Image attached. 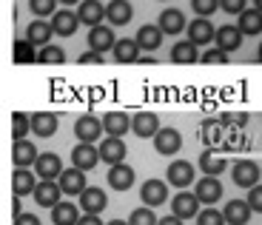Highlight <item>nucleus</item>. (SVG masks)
<instances>
[{
    "label": "nucleus",
    "instance_id": "27",
    "mask_svg": "<svg viewBox=\"0 0 262 225\" xmlns=\"http://www.w3.org/2000/svg\"><path fill=\"white\" fill-rule=\"evenodd\" d=\"M12 188H14V197H26V194H34L37 183H34L32 168H14V174H12Z\"/></svg>",
    "mask_w": 262,
    "mask_h": 225
},
{
    "label": "nucleus",
    "instance_id": "45",
    "mask_svg": "<svg viewBox=\"0 0 262 225\" xmlns=\"http://www.w3.org/2000/svg\"><path fill=\"white\" fill-rule=\"evenodd\" d=\"M80 63H97V66H100V63H103V54L94 52V49H89L85 54H80Z\"/></svg>",
    "mask_w": 262,
    "mask_h": 225
},
{
    "label": "nucleus",
    "instance_id": "35",
    "mask_svg": "<svg viewBox=\"0 0 262 225\" xmlns=\"http://www.w3.org/2000/svg\"><path fill=\"white\" fill-rule=\"evenodd\" d=\"M29 131H32V117H26L23 111L12 114V137L14 140H23Z\"/></svg>",
    "mask_w": 262,
    "mask_h": 225
},
{
    "label": "nucleus",
    "instance_id": "29",
    "mask_svg": "<svg viewBox=\"0 0 262 225\" xmlns=\"http://www.w3.org/2000/svg\"><path fill=\"white\" fill-rule=\"evenodd\" d=\"M32 131L37 137H54V131H57V114H49V111L32 114Z\"/></svg>",
    "mask_w": 262,
    "mask_h": 225
},
{
    "label": "nucleus",
    "instance_id": "43",
    "mask_svg": "<svg viewBox=\"0 0 262 225\" xmlns=\"http://www.w3.org/2000/svg\"><path fill=\"white\" fill-rule=\"evenodd\" d=\"M220 9H225L228 14H243L245 12V0H220Z\"/></svg>",
    "mask_w": 262,
    "mask_h": 225
},
{
    "label": "nucleus",
    "instance_id": "23",
    "mask_svg": "<svg viewBox=\"0 0 262 225\" xmlns=\"http://www.w3.org/2000/svg\"><path fill=\"white\" fill-rule=\"evenodd\" d=\"M160 29L165 34H180L188 29V20H185V14L180 9H163V14H160Z\"/></svg>",
    "mask_w": 262,
    "mask_h": 225
},
{
    "label": "nucleus",
    "instance_id": "30",
    "mask_svg": "<svg viewBox=\"0 0 262 225\" xmlns=\"http://www.w3.org/2000/svg\"><path fill=\"white\" fill-rule=\"evenodd\" d=\"M171 60L180 63V66H191V63L200 60V54H196V46L191 43V40H180V43L171 46Z\"/></svg>",
    "mask_w": 262,
    "mask_h": 225
},
{
    "label": "nucleus",
    "instance_id": "17",
    "mask_svg": "<svg viewBox=\"0 0 262 225\" xmlns=\"http://www.w3.org/2000/svg\"><path fill=\"white\" fill-rule=\"evenodd\" d=\"M131 128H134V134H137L140 140H145V137L154 140V137H157V131H160V120H157V114H148V111L134 114Z\"/></svg>",
    "mask_w": 262,
    "mask_h": 225
},
{
    "label": "nucleus",
    "instance_id": "34",
    "mask_svg": "<svg viewBox=\"0 0 262 225\" xmlns=\"http://www.w3.org/2000/svg\"><path fill=\"white\" fill-rule=\"evenodd\" d=\"M200 160H203V171L208 174V177H216V174H223L225 168H228V163H225L223 157H216V154H211V151H205Z\"/></svg>",
    "mask_w": 262,
    "mask_h": 225
},
{
    "label": "nucleus",
    "instance_id": "19",
    "mask_svg": "<svg viewBox=\"0 0 262 225\" xmlns=\"http://www.w3.org/2000/svg\"><path fill=\"white\" fill-rule=\"evenodd\" d=\"M131 17H134V9H131L128 0H112L105 6V20L112 26H125V23H131Z\"/></svg>",
    "mask_w": 262,
    "mask_h": 225
},
{
    "label": "nucleus",
    "instance_id": "41",
    "mask_svg": "<svg viewBox=\"0 0 262 225\" xmlns=\"http://www.w3.org/2000/svg\"><path fill=\"white\" fill-rule=\"evenodd\" d=\"M191 9H194L200 17H208L220 9V0H191Z\"/></svg>",
    "mask_w": 262,
    "mask_h": 225
},
{
    "label": "nucleus",
    "instance_id": "8",
    "mask_svg": "<svg viewBox=\"0 0 262 225\" xmlns=\"http://www.w3.org/2000/svg\"><path fill=\"white\" fill-rule=\"evenodd\" d=\"M243 37L245 34L239 32V26H220L216 29V49H223V52H239V46H243Z\"/></svg>",
    "mask_w": 262,
    "mask_h": 225
},
{
    "label": "nucleus",
    "instance_id": "4",
    "mask_svg": "<svg viewBox=\"0 0 262 225\" xmlns=\"http://www.w3.org/2000/svg\"><path fill=\"white\" fill-rule=\"evenodd\" d=\"M40 151L34 148V143H29V140H14L12 146V163L17 168H32L34 163H37Z\"/></svg>",
    "mask_w": 262,
    "mask_h": 225
},
{
    "label": "nucleus",
    "instance_id": "11",
    "mask_svg": "<svg viewBox=\"0 0 262 225\" xmlns=\"http://www.w3.org/2000/svg\"><path fill=\"white\" fill-rule=\"evenodd\" d=\"M117 46V37H114L112 26H94L89 29V49H94V52H108V49Z\"/></svg>",
    "mask_w": 262,
    "mask_h": 225
},
{
    "label": "nucleus",
    "instance_id": "21",
    "mask_svg": "<svg viewBox=\"0 0 262 225\" xmlns=\"http://www.w3.org/2000/svg\"><path fill=\"white\" fill-rule=\"evenodd\" d=\"M108 186H112L114 191H128V188L134 186V168L125 166V163L112 166L108 168Z\"/></svg>",
    "mask_w": 262,
    "mask_h": 225
},
{
    "label": "nucleus",
    "instance_id": "38",
    "mask_svg": "<svg viewBox=\"0 0 262 225\" xmlns=\"http://www.w3.org/2000/svg\"><path fill=\"white\" fill-rule=\"evenodd\" d=\"M196 225H225V214L216 211L214 206L203 208V211H200V217H196Z\"/></svg>",
    "mask_w": 262,
    "mask_h": 225
},
{
    "label": "nucleus",
    "instance_id": "53",
    "mask_svg": "<svg viewBox=\"0 0 262 225\" xmlns=\"http://www.w3.org/2000/svg\"><path fill=\"white\" fill-rule=\"evenodd\" d=\"M256 60L262 63V43H259V52H256Z\"/></svg>",
    "mask_w": 262,
    "mask_h": 225
},
{
    "label": "nucleus",
    "instance_id": "37",
    "mask_svg": "<svg viewBox=\"0 0 262 225\" xmlns=\"http://www.w3.org/2000/svg\"><path fill=\"white\" fill-rule=\"evenodd\" d=\"M128 222H131V225H160V219L154 217V211H151L148 206H145V208H137V211H131Z\"/></svg>",
    "mask_w": 262,
    "mask_h": 225
},
{
    "label": "nucleus",
    "instance_id": "6",
    "mask_svg": "<svg viewBox=\"0 0 262 225\" xmlns=\"http://www.w3.org/2000/svg\"><path fill=\"white\" fill-rule=\"evenodd\" d=\"M72 163L83 171H89L100 163V148H94V143H77L72 151Z\"/></svg>",
    "mask_w": 262,
    "mask_h": 225
},
{
    "label": "nucleus",
    "instance_id": "22",
    "mask_svg": "<svg viewBox=\"0 0 262 225\" xmlns=\"http://www.w3.org/2000/svg\"><path fill=\"white\" fill-rule=\"evenodd\" d=\"M105 206H108V197H105L103 188H85V191L80 194V208H83L85 214H100Z\"/></svg>",
    "mask_w": 262,
    "mask_h": 225
},
{
    "label": "nucleus",
    "instance_id": "40",
    "mask_svg": "<svg viewBox=\"0 0 262 225\" xmlns=\"http://www.w3.org/2000/svg\"><path fill=\"white\" fill-rule=\"evenodd\" d=\"M40 63H63L66 60V52L63 46H43V52L37 54Z\"/></svg>",
    "mask_w": 262,
    "mask_h": 225
},
{
    "label": "nucleus",
    "instance_id": "18",
    "mask_svg": "<svg viewBox=\"0 0 262 225\" xmlns=\"http://www.w3.org/2000/svg\"><path fill=\"white\" fill-rule=\"evenodd\" d=\"M77 17L80 23H85V26H103V17H105V9L100 6V0H83L77 6Z\"/></svg>",
    "mask_w": 262,
    "mask_h": 225
},
{
    "label": "nucleus",
    "instance_id": "32",
    "mask_svg": "<svg viewBox=\"0 0 262 225\" xmlns=\"http://www.w3.org/2000/svg\"><path fill=\"white\" fill-rule=\"evenodd\" d=\"M239 32L243 34H251V37H256V34L262 32V12L259 9H245L243 14H239Z\"/></svg>",
    "mask_w": 262,
    "mask_h": 225
},
{
    "label": "nucleus",
    "instance_id": "5",
    "mask_svg": "<svg viewBox=\"0 0 262 225\" xmlns=\"http://www.w3.org/2000/svg\"><path fill=\"white\" fill-rule=\"evenodd\" d=\"M154 146L163 157H171V154H177L183 148V137H180L177 128H160L157 137H154Z\"/></svg>",
    "mask_w": 262,
    "mask_h": 225
},
{
    "label": "nucleus",
    "instance_id": "13",
    "mask_svg": "<svg viewBox=\"0 0 262 225\" xmlns=\"http://www.w3.org/2000/svg\"><path fill=\"white\" fill-rule=\"evenodd\" d=\"M60 194H63V188H60V183H54V179H43V183H37V188H34V199H37V206H43V208L57 206Z\"/></svg>",
    "mask_w": 262,
    "mask_h": 225
},
{
    "label": "nucleus",
    "instance_id": "25",
    "mask_svg": "<svg viewBox=\"0 0 262 225\" xmlns=\"http://www.w3.org/2000/svg\"><path fill=\"white\" fill-rule=\"evenodd\" d=\"M163 29L160 26H151V23H145L143 29L137 32V43H140V49H145V52H157L160 46H163Z\"/></svg>",
    "mask_w": 262,
    "mask_h": 225
},
{
    "label": "nucleus",
    "instance_id": "42",
    "mask_svg": "<svg viewBox=\"0 0 262 225\" xmlns=\"http://www.w3.org/2000/svg\"><path fill=\"white\" fill-rule=\"evenodd\" d=\"M228 57L231 54L223 52V49H208V52L203 54V63H208V66L211 63H220V66H223V63H228Z\"/></svg>",
    "mask_w": 262,
    "mask_h": 225
},
{
    "label": "nucleus",
    "instance_id": "24",
    "mask_svg": "<svg viewBox=\"0 0 262 225\" xmlns=\"http://www.w3.org/2000/svg\"><path fill=\"white\" fill-rule=\"evenodd\" d=\"M52 34H54V26L46 23V20H34V23L26 26V40L32 43V46H49Z\"/></svg>",
    "mask_w": 262,
    "mask_h": 225
},
{
    "label": "nucleus",
    "instance_id": "12",
    "mask_svg": "<svg viewBox=\"0 0 262 225\" xmlns=\"http://www.w3.org/2000/svg\"><path fill=\"white\" fill-rule=\"evenodd\" d=\"M100 160L108 163V166H120L125 160V143L120 137H105L100 143Z\"/></svg>",
    "mask_w": 262,
    "mask_h": 225
},
{
    "label": "nucleus",
    "instance_id": "28",
    "mask_svg": "<svg viewBox=\"0 0 262 225\" xmlns=\"http://www.w3.org/2000/svg\"><path fill=\"white\" fill-rule=\"evenodd\" d=\"M103 128H105L108 137H123L131 128V120H128V114H123V111H108L103 117Z\"/></svg>",
    "mask_w": 262,
    "mask_h": 225
},
{
    "label": "nucleus",
    "instance_id": "50",
    "mask_svg": "<svg viewBox=\"0 0 262 225\" xmlns=\"http://www.w3.org/2000/svg\"><path fill=\"white\" fill-rule=\"evenodd\" d=\"M105 225H131V222H123V219H112V222H105Z\"/></svg>",
    "mask_w": 262,
    "mask_h": 225
},
{
    "label": "nucleus",
    "instance_id": "7",
    "mask_svg": "<svg viewBox=\"0 0 262 225\" xmlns=\"http://www.w3.org/2000/svg\"><path fill=\"white\" fill-rule=\"evenodd\" d=\"M60 188H63V194H83L85 188V171L83 168H77V166H72V168H66L63 174H60Z\"/></svg>",
    "mask_w": 262,
    "mask_h": 225
},
{
    "label": "nucleus",
    "instance_id": "9",
    "mask_svg": "<svg viewBox=\"0 0 262 225\" xmlns=\"http://www.w3.org/2000/svg\"><path fill=\"white\" fill-rule=\"evenodd\" d=\"M168 186H177V188H185L194 183V166L191 163H185V160H174L168 166Z\"/></svg>",
    "mask_w": 262,
    "mask_h": 225
},
{
    "label": "nucleus",
    "instance_id": "31",
    "mask_svg": "<svg viewBox=\"0 0 262 225\" xmlns=\"http://www.w3.org/2000/svg\"><path fill=\"white\" fill-rule=\"evenodd\" d=\"M80 206H72V202H57L52 208V225H77L80 222Z\"/></svg>",
    "mask_w": 262,
    "mask_h": 225
},
{
    "label": "nucleus",
    "instance_id": "46",
    "mask_svg": "<svg viewBox=\"0 0 262 225\" xmlns=\"http://www.w3.org/2000/svg\"><path fill=\"white\" fill-rule=\"evenodd\" d=\"M14 225H40V219L34 214H20V217H14Z\"/></svg>",
    "mask_w": 262,
    "mask_h": 225
},
{
    "label": "nucleus",
    "instance_id": "39",
    "mask_svg": "<svg viewBox=\"0 0 262 225\" xmlns=\"http://www.w3.org/2000/svg\"><path fill=\"white\" fill-rule=\"evenodd\" d=\"M60 0H29V6H32V12L37 14L40 20L49 17V14H57L54 12V6H57Z\"/></svg>",
    "mask_w": 262,
    "mask_h": 225
},
{
    "label": "nucleus",
    "instance_id": "14",
    "mask_svg": "<svg viewBox=\"0 0 262 225\" xmlns=\"http://www.w3.org/2000/svg\"><path fill=\"white\" fill-rule=\"evenodd\" d=\"M194 194L200 197L203 206H214V202H220V197H223V183H220L216 177H205V179L196 183Z\"/></svg>",
    "mask_w": 262,
    "mask_h": 225
},
{
    "label": "nucleus",
    "instance_id": "48",
    "mask_svg": "<svg viewBox=\"0 0 262 225\" xmlns=\"http://www.w3.org/2000/svg\"><path fill=\"white\" fill-rule=\"evenodd\" d=\"M160 225H183V219H180L177 214H168V217L160 219Z\"/></svg>",
    "mask_w": 262,
    "mask_h": 225
},
{
    "label": "nucleus",
    "instance_id": "1",
    "mask_svg": "<svg viewBox=\"0 0 262 225\" xmlns=\"http://www.w3.org/2000/svg\"><path fill=\"white\" fill-rule=\"evenodd\" d=\"M171 214H177L180 219L200 217V197L191 191H180L177 197L171 199Z\"/></svg>",
    "mask_w": 262,
    "mask_h": 225
},
{
    "label": "nucleus",
    "instance_id": "10",
    "mask_svg": "<svg viewBox=\"0 0 262 225\" xmlns=\"http://www.w3.org/2000/svg\"><path fill=\"white\" fill-rule=\"evenodd\" d=\"M214 37H216V32H214V23H208V17H196L188 23V40L194 46H205Z\"/></svg>",
    "mask_w": 262,
    "mask_h": 225
},
{
    "label": "nucleus",
    "instance_id": "44",
    "mask_svg": "<svg viewBox=\"0 0 262 225\" xmlns=\"http://www.w3.org/2000/svg\"><path fill=\"white\" fill-rule=\"evenodd\" d=\"M248 202H251V208H254V211L262 214V186H254L248 191Z\"/></svg>",
    "mask_w": 262,
    "mask_h": 225
},
{
    "label": "nucleus",
    "instance_id": "15",
    "mask_svg": "<svg viewBox=\"0 0 262 225\" xmlns=\"http://www.w3.org/2000/svg\"><path fill=\"white\" fill-rule=\"evenodd\" d=\"M251 202L248 199H231L228 206L223 208V214H225V222L228 225H248V219H251Z\"/></svg>",
    "mask_w": 262,
    "mask_h": 225
},
{
    "label": "nucleus",
    "instance_id": "51",
    "mask_svg": "<svg viewBox=\"0 0 262 225\" xmlns=\"http://www.w3.org/2000/svg\"><path fill=\"white\" fill-rule=\"evenodd\" d=\"M60 3H63V6H74L77 0H60ZM80 3H83V0H80Z\"/></svg>",
    "mask_w": 262,
    "mask_h": 225
},
{
    "label": "nucleus",
    "instance_id": "20",
    "mask_svg": "<svg viewBox=\"0 0 262 225\" xmlns=\"http://www.w3.org/2000/svg\"><path fill=\"white\" fill-rule=\"evenodd\" d=\"M34 171H37L43 179H60V174H63L66 168H63V163H60L57 154H40L37 163H34Z\"/></svg>",
    "mask_w": 262,
    "mask_h": 225
},
{
    "label": "nucleus",
    "instance_id": "2",
    "mask_svg": "<svg viewBox=\"0 0 262 225\" xmlns=\"http://www.w3.org/2000/svg\"><path fill=\"white\" fill-rule=\"evenodd\" d=\"M231 177L239 188H254L259 183V166L254 160H239L234 168H231Z\"/></svg>",
    "mask_w": 262,
    "mask_h": 225
},
{
    "label": "nucleus",
    "instance_id": "49",
    "mask_svg": "<svg viewBox=\"0 0 262 225\" xmlns=\"http://www.w3.org/2000/svg\"><path fill=\"white\" fill-rule=\"evenodd\" d=\"M12 214H14V217H20V214H23V211H20V197L12 202Z\"/></svg>",
    "mask_w": 262,
    "mask_h": 225
},
{
    "label": "nucleus",
    "instance_id": "52",
    "mask_svg": "<svg viewBox=\"0 0 262 225\" xmlns=\"http://www.w3.org/2000/svg\"><path fill=\"white\" fill-rule=\"evenodd\" d=\"M254 9H259V12H262V0H254Z\"/></svg>",
    "mask_w": 262,
    "mask_h": 225
},
{
    "label": "nucleus",
    "instance_id": "26",
    "mask_svg": "<svg viewBox=\"0 0 262 225\" xmlns=\"http://www.w3.org/2000/svg\"><path fill=\"white\" fill-rule=\"evenodd\" d=\"M54 34H60V37H72L74 32H77L80 26V17L74 12H69V9H60L57 14H54Z\"/></svg>",
    "mask_w": 262,
    "mask_h": 225
},
{
    "label": "nucleus",
    "instance_id": "16",
    "mask_svg": "<svg viewBox=\"0 0 262 225\" xmlns=\"http://www.w3.org/2000/svg\"><path fill=\"white\" fill-rule=\"evenodd\" d=\"M100 131H105L103 123L97 117H92V114H85V117H80L74 123V134L80 137V143H94V140H100Z\"/></svg>",
    "mask_w": 262,
    "mask_h": 225
},
{
    "label": "nucleus",
    "instance_id": "47",
    "mask_svg": "<svg viewBox=\"0 0 262 225\" xmlns=\"http://www.w3.org/2000/svg\"><path fill=\"white\" fill-rule=\"evenodd\" d=\"M77 225H105V222L100 219V214H83Z\"/></svg>",
    "mask_w": 262,
    "mask_h": 225
},
{
    "label": "nucleus",
    "instance_id": "36",
    "mask_svg": "<svg viewBox=\"0 0 262 225\" xmlns=\"http://www.w3.org/2000/svg\"><path fill=\"white\" fill-rule=\"evenodd\" d=\"M37 54H34V46L29 40H17L14 43V63H34Z\"/></svg>",
    "mask_w": 262,
    "mask_h": 225
},
{
    "label": "nucleus",
    "instance_id": "33",
    "mask_svg": "<svg viewBox=\"0 0 262 225\" xmlns=\"http://www.w3.org/2000/svg\"><path fill=\"white\" fill-rule=\"evenodd\" d=\"M114 60H117V63H137L140 60V43L137 40H117Z\"/></svg>",
    "mask_w": 262,
    "mask_h": 225
},
{
    "label": "nucleus",
    "instance_id": "3",
    "mask_svg": "<svg viewBox=\"0 0 262 225\" xmlns=\"http://www.w3.org/2000/svg\"><path fill=\"white\" fill-rule=\"evenodd\" d=\"M140 197H143V206L154 208V206H163L168 199V186L163 179H145L143 188H140Z\"/></svg>",
    "mask_w": 262,
    "mask_h": 225
}]
</instances>
